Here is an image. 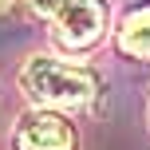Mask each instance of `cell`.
I'll use <instances>...</instances> for the list:
<instances>
[{
    "mask_svg": "<svg viewBox=\"0 0 150 150\" xmlns=\"http://www.w3.org/2000/svg\"><path fill=\"white\" fill-rule=\"evenodd\" d=\"M52 20H55V40L63 47H71V52H83L103 36L107 4L103 0H63V8Z\"/></svg>",
    "mask_w": 150,
    "mask_h": 150,
    "instance_id": "cell-2",
    "label": "cell"
},
{
    "mask_svg": "<svg viewBox=\"0 0 150 150\" xmlns=\"http://www.w3.org/2000/svg\"><path fill=\"white\" fill-rule=\"evenodd\" d=\"M12 142H16V150H71L75 130L67 119H59L52 111H32L20 119Z\"/></svg>",
    "mask_w": 150,
    "mask_h": 150,
    "instance_id": "cell-3",
    "label": "cell"
},
{
    "mask_svg": "<svg viewBox=\"0 0 150 150\" xmlns=\"http://www.w3.org/2000/svg\"><path fill=\"white\" fill-rule=\"evenodd\" d=\"M20 87L40 107H83L95 95V75L52 55H32L20 71Z\"/></svg>",
    "mask_w": 150,
    "mask_h": 150,
    "instance_id": "cell-1",
    "label": "cell"
},
{
    "mask_svg": "<svg viewBox=\"0 0 150 150\" xmlns=\"http://www.w3.org/2000/svg\"><path fill=\"white\" fill-rule=\"evenodd\" d=\"M119 47L134 59H150V4L134 8L119 28Z\"/></svg>",
    "mask_w": 150,
    "mask_h": 150,
    "instance_id": "cell-4",
    "label": "cell"
},
{
    "mask_svg": "<svg viewBox=\"0 0 150 150\" xmlns=\"http://www.w3.org/2000/svg\"><path fill=\"white\" fill-rule=\"evenodd\" d=\"M28 8L40 12V16H55V12L63 8V0H28Z\"/></svg>",
    "mask_w": 150,
    "mask_h": 150,
    "instance_id": "cell-5",
    "label": "cell"
}]
</instances>
